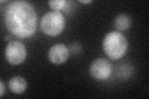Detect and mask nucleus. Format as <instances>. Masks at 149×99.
Here are the masks:
<instances>
[{"instance_id": "obj_1", "label": "nucleus", "mask_w": 149, "mask_h": 99, "mask_svg": "<svg viewBox=\"0 0 149 99\" xmlns=\"http://www.w3.org/2000/svg\"><path fill=\"white\" fill-rule=\"evenodd\" d=\"M4 22L11 34L20 38H27L33 35L36 30L37 15L29 3L17 0L8 5Z\"/></svg>"}, {"instance_id": "obj_2", "label": "nucleus", "mask_w": 149, "mask_h": 99, "mask_svg": "<svg viewBox=\"0 0 149 99\" xmlns=\"http://www.w3.org/2000/svg\"><path fill=\"white\" fill-rule=\"evenodd\" d=\"M127 40L125 37L118 31L108 33L102 42L104 53L112 60L122 58L127 49Z\"/></svg>"}, {"instance_id": "obj_3", "label": "nucleus", "mask_w": 149, "mask_h": 99, "mask_svg": "<svg viewBox=\"0 0 149 99\" xmlns=\"http://www.w3.org/2000/svg\"><path fill=\"white\" fill-rule=\"evenodd\" d=\"M65 21L62 14L59 11L49 12L41 19L40 27L45 34L49 36H57L65 27Z\"/></svg>"}, {"instance_id": "obj_4", "label": "nucleus", "mask_w": 149, "mask_h": 99, "mask_svg": "<svg viewBox=\"0 0 149 99\" xmlns=\"http://www.w3.org/2000/svg\"><path fill=\"white\" fill-rule=\"evenodd\" d=\"M6 58L13 65H18L25 61L27 50L25 46L19 41H11L6 46L5 50Z\"/></svg>"}, {"instance_id": "obj_5", "label": "nucleus", "mask_w": 149, "mask_h": 99, "mask_svg": "<svg viewBox=\"0 0 149 99\" xmlns=\"http://www.w3.org/2000/svg\"><path fill=\"white\" fill-rule=\"evenodd\" d=\"M112 68L109 61L102 58L95 60L90 66V73L91 76L97 80L108 79L111 74Z\"/></svg>"}, {"instance_id": "obj_6", "label": "nucleus", "mask_w": 149, "mask_h": 99, "mask_svg": "<svg viewBox=\"0 0 149 99\" xmlns=\"http://www.w3.org/2000/svg\"><path fill=\"white\" fill-rule=\"evenodd\" d=\"M69 50L63 44H57L50 47L48 52L49 60L54 64H61L68 60Z\"/></svg>"}, {"instance_id": "obj_7", "label": "nucleus", "mask_w": 149, "mask_h": 99, "mask_svg": "<svg viewBox=\"0 0 149 99\" xmlns=\"http://www.w3.org/2000/svg\"><path fill=\"white\" fill-rule=\"evenodd\" d=\"M27 84L24 78L21 76L13 77L9 82V88L11 91L16 94H21L27 89Z\"/></svg>"}, {"instance_id": "obj_8", "label": "nucleus", "mask_w": 149, "mask_h": 99, "mask_svg": "<svg viewBox=\"0 0 149 99\" xmlns=\"http://www.w3.org/2000/svg\"><path fill=\"white\" fill-rule=\"evenodd\" d=\"M131 17L125 13L119 14L114 20V26L116 29L121 31L127 30L131 26Z\"/></svg>"}, {"instance_id": "obj_9", "label": "nucleus", "mask_w": 149, "mask_h": 99, "mask_svg": "<svg viewBox=\"0 0 149 99\" xmlns=\"http://www.w3.org/2000/svg\"><path fill=\"white\" fill-rule=\"evenodd\" d=\"M66 1L64 0H52L48 2L49 6L52 8L54 11H58L62 9L65 6Z\"/></svg>"}, {"instance_id": "obj_10", "label": "nucleus", "mask_w": 149, "mask_h": 99, "mask_svg": "<svg viewBox=\"0 0 149 99\" xmlns=\"http://www.w3.org/2000/svg\"><path fill=\"white\" fill-rule=\"evenodd\" d=\"M4 91H5V87H4L3 81L1 80V81H0V97H2L4 95Z\"/></svg>"}, {"instance_id": "obj_11", "label": "nucleus", "mask_w": 149, "mask_h": 99, "mask_svg": "<svg viewBox=\"0 0 149 99\" xmlns=\"http://www.w3.org/2000/svg\"><path fill=\"white\" fill-rule=\"evenodd\" d=\"M78 1L83 4H88V3H90L93 2L92 0H85V1H84V0H79Z\"/></svg>"}]
</instances>
